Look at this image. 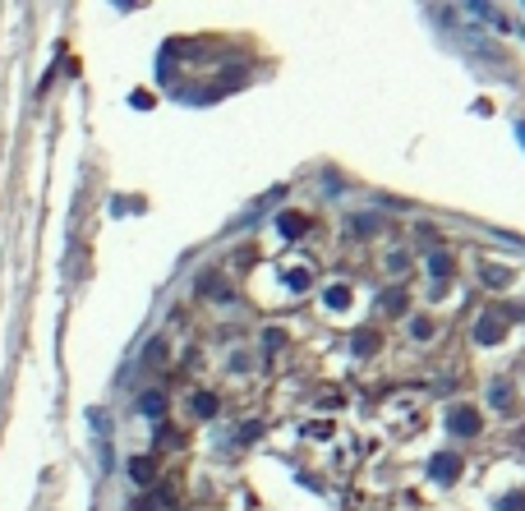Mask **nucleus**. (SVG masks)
Instances as JSON below:
<instances>
[{
  "label": "nucleus",
  "instance_id": "nucleus-9",
  "mask_svg": "<svg viewBox=\"0 0 525 511\" xmlns=\"http://www.w3.org/2000/svg\"><path fill=\"white\" fill-rule=\"evenodd\" d=\"M323 299H327V309H346V304H350V291H346V286H332Z\"/></svg>",
  "mask_w": 525,
  "mask_h": 511
},
{
  "label": "nucleus",
  "instance_id": "nucleus-12",
  "mask_svg": "<svg viewBox=\"0 0 525 511\" xmlns=\"http://www.w3.org/2000/svg\"><path fill=\"white\" fill-rule=\"evenodd\" d=\"M143 410H148V415H161V410H166V401H161L157 391H148V401H143Z\"/></svg>",
  "mask_w": 525,
  "mask_h": 511
},
{
  "label": "nucleus",
  "instance_id": "nucleus-13",
  "mask_svg": "<svg viewBox=\"0 0 525 511\" xmlns=\"http://www.w3.org/2000/svg\"><path fill=\"white\" fill-rule=\"evenodd\" d=\"M194 410H199V415H216V401L212 396H194Z\"/></svg>",
  "mask_w": 525,
  "mask_h": 511
},
{
  "label": "nucleus",
  "instance_id": "nucleus-1",
  "mask_svg": "<svg viewBox=\"0 0 525 511\" xmlns=\"http://www.w3.org/2000/svg\"><path fill=\"white\" fill-rule=\"evenodd\" d=\"M502 332H507V318H502L498 309L479 313V327H475V341H479V345H493V341H502Z\"/></svg>",
  "mask_w": 525,
  "mask_h": 511
},
{
  "label": "nucleus",
  "instance_id": "nucleus-8",
  "mask_svg": "<svg viewBox=\"0 0 525 511\" xmlns=\"http://www.w3.org/2000/svg\"><path fill=\"white\" fill-rule=\"evenodd\" d=\"M134 511H170V493H153V497H139Z\"/></svg>",
  "mask_w": 525,
  "mask_h": 511
},
{
  "label": "nucleus",
  "instance_id": "nucleus-4",
  "mask_svg": "<svg viewBox=\"0 0 525 511\" xmlns=\"http://www.w3.org/2000/svg\"><path fill=\"white\" fill-rule=\"evenodd\" d=\"M304 226H309V221L300 217V212H281V217H277V231L286 235V240H295V235H304Z\"/></svg>",
  "mask_w": 525,
  "mask_h": 511
},
{
  "label": "nucleus",
  "instance_id": "nucleus-2",
  "mask_svg": "<svg viewBox=\"0 0 525 511\" xmlns=\"http://www.w3.org/2000/svg\"><path fill=\"white\" fill-rule=\"evenodd\" d=\"M451 429L465 438H475L479 433V410H470V405H461V410H451Z\"/></svg>",
  "mask_w": 525,
  "mask_h": 511
},
{
  "label": "nucleus",
  "instance_id": "nucleus-3",
  "mask_svg": "<svg viewBox=\"0 0 525 511\" xmlns=\"http://www.w3.org/2000/svg\"><path fill=\"white\" fill-rule=\"evenodd\" d=\"M456 475H461V461H456V456H447V451L433 456V479H438V484H451Z\"/></svg>",
  "mask_w": 525,
  "mask_h": 511
},
{
  "label": "nucleus",
  "instance_id": "nucleus-6",
  "mask_svg": "<svg viewBox=\"0 0 525 511\" xmlns=\"http://www.w3.org/2000/svg\"><path fill=\"white\" fill-rule=\"evenodd\" d=\"M129 475H134V484H153L157 479V465L148 461V456H134V461H129Z\"/></svg>",
  "mask_w": 525,
  "mask_h": 511
},
{
  "label": "nucleus",
  "instance_id": "nucleus-14",
  "mask_svg": "<svg viewBox=\"0 0 525 511\" xmlns=\"http://www.w3.org/2000/svg\"><path fill=\"white\" fill-rule=\"evenodd\" d=\"M502 511H525V497H521V493H511L507 502H502Z\"/></svg>",
  "mask_w": 525,
  "mask_h": 511
},
{
  "label": "nucleus",
  "instance_id": "nucleus-10",
  "mask_svg": "<svg viewBox=\"0 0 525 511\" xmlns=\"http://www.w3.org/2000/svg\"><path fill=\"white\" fill-rule=\"evenodd\" d=\"M383 309H387V313H405V291H392V295L383 299Z\"/></svg>",
  "mask_w": 525,
  "mask_h": 511
},
{
  "label": "nucleus",
  "instance_id": "nucleus-5",
  "mask_svg": "<svg viewBox=\"0 0 525 511\" xmlns=\"http://www.w3.org/2000/svg\"><path fill=\"white\" fill-rule=\"evenodd\" d=\"M451 267H456V263H451V253H447V249H433V253H429V272H433L438 281H443V277H451Z\"/></svg>",
  "mask_w": 525,
  "mask_h": 511
},
{
  "label": "nucleus",
  "instance_id": "nucleus-7",
  "mask_svg": "<svg viewBox=\"0 0 525 511\" xmlns=\"http://www.w3.org/2000/svg\"><path fill=\"white\" fill-rule=\"evenodd\" d=\"M350 350H355V355H373V350H378V332H373V327H364V332H355V341H350Z\"/></svg>",
  "mask_w": 525,
  "mask_h": 511
},
{
  "label": "nucleus",
  "instance_id": "nucleus-11",
  "mask_svg": "<svg viewBox=\"0 0 525 511\" xmlns=\"http://www.w3.org/2000/svg\"><path fill=\"white\" fill-rule=\"evenodd\" d=\"M410 337H415V341H429L433 337V323H429V318H415V323H410Z\"/></svg>",
  "mask_w": 525,
  "mask_h": 511
}]
</instances>
